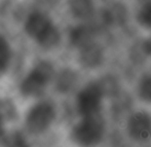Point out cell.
<instances>
[{
    "mask_svg": "<svg viewBox=\"0 0 151 147\" xmlns=\"http://www.w3.org/2000/svg\"><path fill=\"white\" fill-rule=\"evenodd\" d=\"M25 29L27 33L44 48H54L60 41L58 29L44 14L39 12H33L29 16Z\"/></svg>",
    "mask_w": 151,
    "mask_h": 147,
    "instance_id": "obj_1",
    "label": "cell"
},
{
    "mask_svg": "<svg viewBox=\"0 0 151 147\" xmlns=\"http://www.w3.org/2000/svg\"><path fill=\"white\" fill-rule=\"evenodd\" d=\"M105 133V121L100 113L82 116L72 132L74 140L79 144L91 145L102 140Z\"/></svg>",
    "mask_w": 151,
    "mask_h": 147,
    "instance_id": "obj_2",
    "label": "cell"
},
{
    "mask_svg": "<svg viewBox=\"0 0 151 147\" xmlns=\"http://www.w3.org/2000/svg\"><path fill=\"white\" fill-rule=\"evenodd\" d=\"M54 75V68L48 62H40L30 72L21 84V92L24 96H38L43 93Z\"/></svg>",
    "mask_w": 151,
    "mask_h": 147,
    "instance_id": "obj_3",
    "label": "cell"
},
{
    "mask_svg": "<svg viewBox=\"0 0 151 147\" xmlns=\"http://www.w3.org/2000/svg\"><path fill=\"white\" fill-rule=\"evenodd\" d=\"M105 96L99 81L91 82L80 91L77 96V110L81 116L100 113Z\"/></svg>",
    "mask_w": 151,
    "mask_h": 147,
    "instance_id": "obj_4",
    "label": "cell"
},
{
    "mask_svg": "<svg viewBox=\"0 0 151 147\" xmlns=\"http://www.w3.org/2000/svg\"><path fill=\"white\" fill-rule=\"evenodd\" d=\"M55 109L52 104L42 102L29 111L26 119V125L28 131L32 134H41L50 125L55 119Z\"/></svg>",
    "mask_w": 151,
    "mask_h": 147,
    "instance_id": "obj_5",
    "label": "cell"
},
{
    "mask_svg": "<svg viewBox=\"0 0 151 147\" xmlns=\"http://www.w3.org/2000/svg\"><path fill=\"white\" fill-rule=\"evenodd\" d=\"M127 131L129 137L138 142L147 141L151 138V115L144 110H138L129 116Z\"/></svg>",
    "mask_w": 151,
    "mask_h": 147,
    "instance_id": "obj_6",
    "label": "cell"
},
{
    "mask_svg": "<svg viewBox=\"0 0 151 147\" xmlns=\"http://www.w3.org/2000/svg\"><path fill=\"white\" fill-rule=\"evenodd\" d=\"M79 52V62L88 69H95L103 63L104 50L102 46L95 41L81 48Z\"/></svg>",
    "mask_w": 151,
    "mask_h": 147,
    "instance_id": "obj_7",
    "label": "cell"
},
{
    "mask_svg": "<svg viewBox=\"0 0 151 147\" xmlns=\"http://www.w3.org/2000/svg\"><path fill=\"white\" fill-rule=\"evenodd\" d=\"M93 30L88 26L75 27L70 33V41L80 50L93 41Z\"/></svg>",
    "mask_w": 151,
    "mask_h": 147,
    "instance_id": "obj_8",
    "label": "cell"
},
{
    "mask_svg": "<svg viewBox=\"0 0 151 147\" xmlns=\"http://www.w3.org/2000/svg\"><path fill=\"white\" fill-rule=\"evenodd\" d=\"M69 6L72 14L79 20H88L95 12L93 0H70Z\"/></svg>",
    "mask_w": 151,
    "mask_h": 147,
    "instance_id": "obj_9",
    "label": "cell"
},
{
    "mask_svg": "<svg viewBox=\"0 0 151 147\" xmlns=\"http://www.w3.org/2000/svg\"><path fill=\"white\" fill-rule=\"evenodd\" d=\"M136 19L141 27L151 30V0L140 6L137 12Z\"/></svg>",
    "mask_w": 151,
    "mask_h": 147,
    "instance_id": "obj_10",
    "label": "cell"
},
{
    "mask_svg": "<svg viewBox=\"0 0 151 147\" xmlns=\"http://www.w3.org/2000/svg\"><path fill=\"white\" fill-rule=\"evenodd\" d=\"M10 61V48L7 41L0 36V75L6 71Z\"/></svg>",
    "mask_w": 151,
    "mask_h": 147,
    "instance_id": "obj_11",
    "label": "cell"
},
{
    "mask_svg": "<svg viewBox=\"0 0 151 147\" xmlns=\"http://www.w3.org/2000/svg\"><path fill=\"white\" fill-rule=\"evenodd\" d=\"M76 80H77V77H76V74L74 72L65 71L59 77L58 88L62 92H68L73 89V86L76 84Z\"/></svg>",
    "mask_w": 151,
    "mask_h": 147,
    "instance_id": "obj_12",
    "label": "cell"
},
{
    "mask_svg": "<svg viewBox=\"0 0 151 147\" xmlns=\"http://www.w3.org/2000/svg\"><path fill=\"white\" fill-rule=\"evenodd\" d=\"M138 95L144 102L151 103V76L146 75L141 78L138 84Z\"/></svg>",
    "mask_w": 151,
    "mask_h": 147,
    "instance_id": "obj_13",
    "label": "cell"
},
{
    "mask_svg": "<svg viewBox=\"0 0 151 147\" xmlns=\"http://www.w3.org/2000/svg\"><path fill=\"white\" fill-rule=\"evenodd\" d=\"M17 116L14 105L10 101H0V118L2 120H12Z\"/></svg>",
    "mask_w": 151,
    "mask_h": 147,
    "instance_id": "obj_14",
    "label": "cell"
},
{
    "mask_svg": "<svg viewBox=\"0 0 151 147\" xmlns=\"http://www.w3.org/2000/svg\"><path fill=\"white\" fill-rule=\"evenodd\" d=\"M99 84L101 86L102 89H103L105 96L109 95V94L110 95H113V94H115L117 92V84H116V81L112 77L107 76L104 79L100 80Z\"/></svg>",
    "mask_w": 151,
    "mask_h": 147,
    "instance_id": "obj_15",
    "label": "cell"
},
{
    "mask_svg": "<svg viewBox=\"0 0 151 147\" xmlns=\"http://www.w3.org/2000/svg\"><path fill=\"white\" fill-rule=\"evenodd\" d=\"M143 50L147 56H149L151 58V38L148 40H146L144 42V45H143Z\"/></svg>",
    "mask_w": 151,
    "mask_h": 147,
    "instance_id": "obj_16",
    "label": "cell"
},
{
    "mask_svg": "<svg viewBox=\"0 0 151 147\" xmlns=\"http://www.w3.org/2000/svg\"><path fill=\"white\" fill-rule=\"evenodd\" d=\"M2 119L0 118V138L2 137V135H3V133H4V130H3V123H2Z\"/></svg>",
    "mask_w": 151,
    "mask_h": 147,
    "instance_id": "obj_17",
    "label": "cell"
}]
</instances>
